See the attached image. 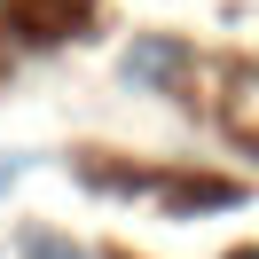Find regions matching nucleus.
I'll return each instance as SVG.
<instances>
[{"instance_id": "nucleus-3", "label": "nucleus", "mask_w": 259, "mask_h": 259, "mask_svg": "<svg viewBox=\"0 0 259 259\" xmlns=\"http://www.w3.org/2000/svg\"><path fill=\"white\" fill-rule=\"evenodd\" d=\"M236 259H259V251H236Z\"/></svg>"}, {"instance_id": "nucleus-2", "label": "nucleus", "mask_w": 259, "mask_h": 259, "mask_svg": "<svg viewBox=\"0 0 259 259\" xmlns=\"http://www.w3.org/2000/svg\"><path fill=\"white\" fill-rule=\"evenodd\" d=\"M24 259H102L95 243H71V236H39V243H24Z\"/></svg>"}, {"instance_id": "nucleus-1", "label": "nucleus", "mask_w": 259, "mask_h": 259, "mask_svg": "<svg viewBox=\"0 0 259 259\" xmlns=\"http://www.w3.org/2000/svg\"><path fill=\"white\" fill-rule=\"evenodd\" d=\"M181 79V48L173 39H134V55H126V87H173Z\"/></svg>"}]
</instances>
